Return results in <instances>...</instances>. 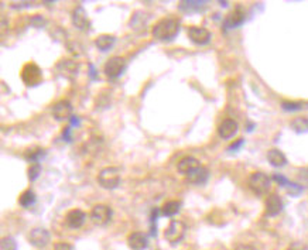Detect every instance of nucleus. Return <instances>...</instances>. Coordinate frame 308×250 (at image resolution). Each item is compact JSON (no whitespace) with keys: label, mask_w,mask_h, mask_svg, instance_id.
<instances>
[{"label":"nucleus","mask_w":308,"mask_h":250,"mask_svg":"<svg viewBox=\"0 0 308 250\" xmlns=\"http://www.w3.org/2000/svg\"><path fill=\"white\" fill-rule=\"evenodd\" d=\"M179 31V21L173 17H164L156 23L151 34L156 40L160 41H171L177 37Z\"/></svg>","instance_id":"obj_1"},{"label":"nucleus","mask_w":308,"mask_h":250,"mask_svg":"<svg viewBox=\"0 0 308 250\" xmlns=\"http://www.w3.org/2000/svg\"><path fill=\"white\" fill-rule=\"evenodd\" d=\"M97 184L105 189H114L120 184V171L116 167H105L97 174Z\"/></svg>","instance_id":"obj_2"},{"label":"nucleus","mask_w":308,"mask_h":250,"mask_svg":"<svg viewBox=\"0 0 308 250\" xmlns=\"http://www.w3.org/2000/svg\"><path fill=\"white\" fill-rule=\"evenodd\" d=\"M185 232H187V226L182 220H171L168 228L164 232V237L168 243L177 245L184 239Z\"/></svg>","instance_id":"obj_3"},{"label":"nucleus","mask_w":308,"mask_h":250,"mask_svg":"<svg viewBox=\"0 0 308 250\" xmlns=\"http://www.w3.org/2000/svg\"><path fill=\"white\" fill-rule=\"evenodd\" d=\"M270 185H272V180L264 172H253L249 178V188L256 195H264L266 192H269Z\"/></svg>","instance_id":"obj_4"},{"label":"nucleus","mask_w":308,"mask_h":250,"mask_svg":"<svg viewBox=\"0 0 308 250\" xmlns=\"http://www.w3.org/2000/svg\"><path fill=\"white\" fill-rule=\"evenodd\" d=\"M112 219V209L105 205V203H99L95 205L91 211V220L97 225V226H105L109 223V220Z\"/></svg>","instance_id":"obj_5"},{"label":"nucleus","mask_w":308,"mask_h":250,"mask_svg":"<svg viewBox=\"0 0 308 250\" xmlns=\"http://www.w3.org/2000/svg\"><path fill=\"white\" fill-rule=\"evenodd\" d=\"M126 69V61L122 57H112L111 60H108V62L105 64V74L109 78H119Z\"/></svg>","instance_id":"obj_6"},{"label":"nucleus","mask_w":308,"mask_h":250,"mask_svg":"<svg viewBox=\"0 0 308 250\" xmlns=\"http://www.w3.org/2000/svg\"><path fill=\"white\" fill-rule=\"evenodd\" d=\"M29 240L34 248H46L51 240V234L47 229L44 228H34L30 234H29Z\"/></svg>","instance_id":"obj_7"},{"label":"nucleus","mask_w":308,"mask_h":250,"mask_svg":"<svg viewBox=\"0 0 308 250\" xmlns=\"http://www.w3.org/2000/svg\"><path fill=\"white\" fill-rule=\"evenodd\" d=\"M188 37L196 46H205L211 41L210 30H207L204 27H191L188 30Z\"/></svg>","instance_id":"obj_8"},{"label":"nucleus","mask_w":308,"mask_h":250,"mask_svg":"<svg viewBox=\"0 0 308 250\" xmlns=\"http://www.w3.org/2000/svg\"><path fill=\"white\" fill-rule=\"evenodd\" d=\"M52 117L58 122H63L72 117V106L68 100H60L52 108Z\"/></svg>","instance_id":"obj_9"},{"label":"nucleus","mask_w":308,"mask_h":250,"mask_svg":"<svg viewBox=\"0 0 308 250\" xmlns=\"http://www.w3.org/2000/svg\"><path fill=\"white\" fill-rule=\"evenodd\" d=\"M85 219H86V215H85L83 211H81V209H71L66 214V217H65V222H66L68 228L80 229L82 225L85 223Z\"/></svg>","instance_id":"obj_10"},{"label":"nucleus","mask_w":308,"mask_h":250,"mask_svg":"<svg viewBox=\"0 0 308 250\" xmlns=\"http://www.w3.org/2000/svg\"><path fill=\"white\" fill-rule=\"evenodd\" d=\"M72 24L78 29V30H86L91 27V21L88 20V16H86V12L85 9L78 6L74 9L72 12Z\"/></svg>","instance_id":"obj_11"},{"label":"nucleus","mask_w":308,"mask_h":250,"mask_svg":"<svg viewBox=\"0 0 308 250\" xmlns=\"http://www.w3.org/2000/svg\"><path fill=\"white\" fill-rule=\"evenodd\" d=\"M281 209H283L281 198L277 194L269 195V198L266 200V215L267 217H276L281 212Z\"/></svg>","instance_id":"obj_12"},{"label":"nucleus","mask_w":308,"mask_h":250,"mask_svg":"<svg viewBox=\"0 0 308 250\" xmlns=\"http://www.w3.org/2000/svg\"><path fill=\"white\" fill-rule=\"evenodd\" d=\"M128 243L131 250H145L148 246V239L143 232H133L128 237Z\"/></svg>","instance_id":"obj_13"},{"label":"nucleus","mask_w":308,"mask_h":250,"mask_svg":"<svg viewBox=\"0 0 308 250\" xmlns=\"http://www.w3.org/2000/svg\"><path fill=\"white\" fill-rule=\"evenodd\" d=\"M187 177V181L191 184H194V185H202V184H205L208 181V177H210V172H208V170L205 168V167H198V168H195L193 172H190L188 175H185Z\"/></svg>","instance_id":"obj_14"},{"label":"nucleus","mask_w":308,"mask_h":250,"mask_svg":"<svg viewBox=\"0 0 308 250\" xmlns=\"http://www.w3.org/2000/svg\"><path fill=\"white\" fill-rule=\"evenodd\" d=\"M244 21V12L242 7H236L233 12L229 13V16L225 18V27L227 29H236Z\"/></svg>","instance_id":"obj_15"},{"label":"nucleus","mask_w":308,"mask_h":250,"mask_svg":"<svg viewBox=\"0 0 308 250\" xmlns=\"http://www.w3.org/2000/svg\"><path fill=\"white\" fill-rule=\"evenodd\" d=\"M207 3L208 1H204V0H184V1H179L178 9L185 13H195V12L204 10L207 7Z\"/></svg>","instance_id":"obj_16"},{"label":"nucleus","mask_w":308,"mask_h":250,"mask_svg":"<svg viewBox=\"0 0 308 250\" xmlns=\"http://www.w3.org/2000/svg\"><path fill=\"white\" fill-rule=\"evenodd\" d=\"M238 132V123L232 119H227L221 123V126L218 127V134L222 137V139H230L233 137Z\"/></svg>","instance_id":"obj_17"},{"label":"nucleus","mask_w":308,"mask_h":250,"mask_svg":"<svg viewBox=\"0 0 308 250\" xmlns=\"http://www.w3.org/2000/svg\"><path fill=\"white\" fill-rule=\"evenodd\" d=\"M198 167H199V161L195 157L188 156V157H184V158L179 160L177 170H178V172H181V174L188 175L190 172H193L195 168H198Z\"/></svg>","instance_id":"obj_18"},{"label":"nucleus","mask_w":308,"mask_h":250,"mask_svg":"<svg viewBox=\"0 0 308 250\" xmlns=\"http://www.w3.org/2000/svg\"><path fill=\"white\" fill-rule=\"evenodd\" d=\"M23 74H27V75L30 74V78L27 81H24L29 86L37 85V83L41 81V71H40V68L37 67V65H34V64H27L24 67V69H23Z\"/></svg>","instance_id":"obj_19"},{"label":"nucleus","mask_w":308,"mask_h":250,"mask_svg":"<svg viewBox=\"0 0 308 250\" xmlns=\"http://www.w3.org/2000/svg\"><path fill=\"white\" fill-rule=\"evenodd\" d=\"M267 160L273 167H284L287 164V157L277 149H272L267 153Z\"/></svg>","instance_id":"obj_20"},{"label":"nucleus","mask_w":308,"mask_h":250,"mask_svg":"<svg viewBox=\"0 0 308 250\" xmlns=\"http://www.w3.org/2000/svg\"><path fill=\"white\" fill-rule=\"evenodd\" d=\"M114 41H116V38L113 35L102 34L95 40V46H97V48L99 51H109L114 46Z\"/></svg>","instance_id":"obj_21"},{"label":"nucleus","mask_w":308,"mask_h":250,"mask_svg":"<svg viewBox=\"0 0 308 250\" xmlns=\"http://www.w3.org/2000/svg\"><path fill=\"white\" fill-rule=\"evenodd\" d=\"M179 209H181V202L179 201H168V202H165L164 205H162V215L164 217H174V215H177L179 212Z\"/></svg>","instance_id":"obj_22"},{"label":"nucleus","mask_w":308,"mask_h":250,"mask_svg":"<svg viewBox=\"0 0 308 250\" xmlns=\"http://www.w3.org/2000/svg\"><path fill=\"white\" fill-rule=\"evenodd\" d=\"M35 201H37L35 192H34L32 189H26V191L20 195L18 203H20L23 208H30V206H32V205L35 203Z\"/></svg>","instance_id":"obj_23"},{"label":"nucleus","mask_w":308,"mask_h":250,"mask_svg":"<svg viewBox=\"0 0 308 250\" xmlns=\"http://www.w3.org/2000/svg\"><path fill=\"white\" fill-rule=\"evenodd\" d=\"M292 129L295 133H307L308 119L307 117H295L292 122Z\"/></svg>","instance_id":"obj_24"},{"label":"nucleus","mask_w":308,"mask_h":250,"mask_svg":"<svg viewBox=\"0 0 308 250\" xmlns=\"http://www.w3.org/2000/svg\"><path fill=\"white\" fill-rule=\"evenodd\" d=\"M43 156H44V151L41 150V149H30V150L24 154L26 160L30 161V163H34V164H37V161H38Z\"/></svg>","instance_id":"obj_25"},{"label":"nucleus","mask_w":308,"mask_h":250,"mask_svg":"<svg viewBox=\"0 0 308 250\" xmlns=\"http://www.w3.org/2000/svg\"><path fill=\"white\" fill-rule=\"evenodd\" d=\"M0 248L1 250H17V242L12 236H6L1 239Z\"/></svg>","instance_id":"obj_26"},{"label":"nucleus","mask_w":308,"mask_h":250,"mask_svg":"<svg viewBox=\"0 0 308 250\" xmlns=\"http://www.w3.org/2000/svg\"><path fill=\"white\" fill-rule=\"evenodd\" d=\"M281 108L284 110H289V112H294V110H300L303 109V103H297V102H283Z\"/></svg>","instance_id":"obj_27"},{"label":"nucleus","mask_w":308,"mask_h":250,"mask_svg":"<svg viewBox=\"0 0 308 250\" xmlns=\"http://www.w3.org/2000/svg\"><path fill=\"white\" fill-rule=\"evenodd\" d=\"M40 172H41V166H40V164H32V166L29 168V180H30V181H35V180L38 178Z\"/></svg>","instance_id":"obj_28"},{"label":"nucleus","mask_w":308,"mask_h":250,"mask_svg":"<svg viewBox=\"0 0 308 250\" xmlns=\"http://www.w3.org/2000/svg\"><path fill=\"white\" fill-rule=\"evenodd\" d=\"M273 180L275 181H277V183L280 184L281 187H286V188H289L290 185H292V183L286 178V177H283V175H278V174H276V175H273Z\"/></svg>","instance_id":"obj_29"},{"label":"nucleus","mask_w":308,"mask_h":250,"mask_svg":"<svg viewBox=\"0 0 308 250\" xmlns=\"http://www.w3.org/2000/svg\"><path fill=\"white\" fill-rule=\"evenodd\" d=\"M298 181L308 185V168H301L298 172Z\"/></svg>","instance_id":"obj_30"},{"label":"nucleus","mask_w":308,"mask_h":250,"mask_svg":"<svg viewBox=\"0 0 308 250\" xmlns=\"http://www.w3.org/2000/svg\"><path fill=\"white\" fill-rule=\"evenodd\" d=\"M44 23H46V20H44L41 16H35L32 18V24L34 26V27H43V26H44Z\"/></svg>","instance_id":"obj_31"},{"label":"nucleus","mask_w":308,"mask_h":250,"mask_svg":"<svg viewBox=\"0 0 308 250\" xmlns=\"http://www.w3.org/2000/svg\"><path fill=\"white\" fill-rule=\"evenodd\" d=\"M54 250H74V248L69 245V243H65V242H60V243H55L54 246Z\"/></svg>","instance_id":"obj_32"},{"label":"nucleus","mask_w":308,"mask_h":250,"mask_svg":"<svg viewBox=\"0 0 308 250\" xmlns=\"http://www.w3.org/2000/svg\"><path fill=\"white\" fill-rule=\"evenodd\" d=\"M242 144H243V139H241V140H238V141H235L233 144H230L227 150H229V151H236V150H239Z\"/></svg>","instance_id":"obj_33"},{"label":"nucleus","mask_w":308,"mask_h":250,"mask_svg":"<svg viewBox=\"0 0 308 250\" xmlns=\"http://www.w3.org/2000/svg\"><path fill=\"white\" fill-rule=\"evenodd\" d=\"M289 250H307V248H306L303 243H295V245H292Z\"/></svg>","instance_id":"obj_34"},{"label":"nucleus","mask_w":308,"mask_h":250,"mask_svg":"<svg viewBox=\"0 0 308 250\" xmlns=\"http://www.w3.org/2000/svg\"><path fill=\"white\" fill-rule=\"evenodd\" d=\"M235 250H255L253 246H250V245H239V246H236Z\"/></svg>","instance_id":"obj_35"}]
</instances>
